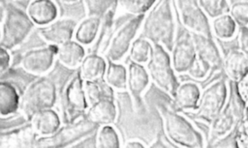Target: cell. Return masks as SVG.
<instances>
[{
  "label": "cell",
  "instance_id": "6da1fadb",
  "mask_svg": "<svg viewBox=\"0 0 248 148\" xmlns=\"http://www.w3.org/2000/svg\"><path fill=\"white\" fill-rule=\"evenodd\" d=\"M141 37L170 51L176 39V20L172 0H160L152 7L141 24Z\"/></svg>",
  "mask_w": 248,
  "mask_h": 148
},
{
  "label": "cell",
  "instance_id": "7a4b0ae2",
  "mask_svg": "<svg viewBox=\"0 0 248 148\" xmlns=\"http://www.w3.org/2000/svg\"><path fill=\"white\" fill-rule=\"evenodd\" d=\"M167 137L176 146L199 148L206 145L202 133L194 124L174 108L159 106Z\"/></svg>",
  "mask_w": 248,
  "mask_h": 148
},
{
  "label": "cell",
  "instance_id": "3957f363",
  "mask_svg": "<svg viewBox=\"0 0 248 148\" xmlns=\"http://www.w3.org/2000/svg\"><path fill=\"white\" fill-rule=\"evenodd\" d=\"M57 102L56 84L49 78L41 76L24 89L19 101V110L27 119L39 110L51 108Z\"/></svg>",
  "mask_w": 248,
  "mask_h": 148
},
{
  "label": "cell",
  "instance_id": "277c9868",
  "mask_svg": "<svg viewBox=\"0 0 248 148\" xmlns=\"http://www.w3.org/2000/svg\"><path fill=\"white\" fill-rule=\"evenodd\" d=\"M34 27L26 12L14 5H7L1 25L0 45L8 50L16 48L29 37Z\"/></svg>",
  "mask_w": 248,
  "mask_h": 148
},
{
  "label": "cell",
  "instance_id": "5b68a950",
  "mask_svg": "<svg viewBox=\"0 0 248 148\" xmlns=\"http://www.w3.org/2000/svg\"><path fill=\"white\" fill-rule=\"evenodd\" d=\"M146 70L151 81L172 98L179 82L172 68L169 50L161 44H153Z\"/></svg>",
  "mask_w": 248,
  "mask_h": 148
},
{
  "label": "cell",
  "instance_id": "8992f818",
  "mask_svg": "<svg viewBox=\"0 0 248 148\" xmlns=\"http://www.w3.org/2000/svg\"><path fill=\"white\" fill-rule=\"evenodd\" d=\"M229 98L227 81L220 78L202 90L198 106L192 110L194 119L210 124L225 107Z\"/></svg>",
  "mask_w": 248,
  "mask_h": 148
},
{
  "label": "cell",
  "instance_id": "52a82bcc",
  "mask_svg": "<svg viewBox=\"0 0 248 148\" xmlns=\"http://www.w3.org/2000/svg\"><path fill=\"white\" fill-rule=\"evenodd\" d=\"M242 118H244V106L234 86L232 92L229 94L225 107L209 124V141L211 143H215L218 140L226 137L233 130H235L237 124Z\"/></svg>",
  "mask_w": 248,
  "mask_h": 148
},
{
  "label": "cell",
  "instance_id": "ba28073f",
  "mask_svg": "<svg viewBox=\"0 0 248 148\" xmlns=\"http://www.w3.org/2000/svg\"><path fill=\"white\" fill-rule=\"evenodd\" d=\"M100 126L87 118H82L74 123L60 127L49 136H40L36 139L34 147H65L74 145L75 142L92 134Z\"/></svg>",
  "mask_w": 248,
  "mask_h": 148
},
{
  "label": "cell",
  "instance_id": "9c48e42d",
  "mask_svg": "<svg viewBox=\"0 0 248 148\" xmlns=\"http://www.w3.org/2000/svg\"><path fill=\"white\" fill-rule=\"evenodd\" d=\"M144 16L145 15H133L112 34L104 50V57L108 62H120L126 56L141 27Z\"/></svg>",
  "mask_w": 248,
  "mask_h": 148
},
{
  "label": "cell",
  "instance_id": "30bf717a",
  "mask_svg": "<svg viewBox=\"0 0 248 148\" xmlns=\"http://www.w3.org/2000/svg\"><path fill=\"white\" fill-rule=\"evenodd\" d=\"M88 107L89 103L83 89V79L78 72L69 80L62 95L63 121L69 124L84 118Z\"/></svg>",
  "mask_w": 248,
  "mask_h": 148
},
{
  "label": "cell",
  "instance_id": "8fae6325",
  "mask_svg": "<svg viewBox=\"0 0 248 148\" xmlns=\"http://www.w3.org/2000/svg\"><path fill=\"white\" fill-rule=\"evenodd\" d=\"M179 19L187 31L212 36L209 18L202 10L198 0H174Z\"/></svg>",
  "mask_w": 248,
  "mask_h": 148
},
{
  "label": "cell",
  "instance_id": "7c38bea8",
  "mask_svg": "<svg viewBox=\"0 0 248 148\" xmlns=\"http://www.w3.org/2000/svg\"><path fill=\"white\" fill-rule=\"evenodd\" d=\"M56 45L48 44L27 50L20 59L21 69L33 75H44L54 65L57 52Z\"/></svg>",
  "mask_w": 248,
  "mask_h": 148
},
{
  "label": "cell",
  "instance_id": "4fadbf2b",
  "mask_svg": "<svg viewBox=\"0 0 248 148\" xmlns=\"http://www.w3.org/2000/svg\"><path fill=\"white\" fill-rule=\"evenodd\" d=\"M170 55L174 72L178 74H186L197 59V52L189 31L175 39Z\"/></svg>",
  "mask_w": 248,
  "mask_h": 148
},
{
  "label": "cell",
  "instance_id": "5bb4252c",
  "mask_svg": "<svg viewBox=\"0 0 248 148\" xmlns=\"http://www.w3.org/2000/svg\"><path fill=\"white\" fill-rule=\"evenodd\" d=\"M77 22L71 17L57 18L38 29V34L48 44L59 46L74 38Z\"/></svg>",
  "mask_w": 248,
  "mask_h": 148
},
{
  "label": "cell",
  "instance_id": "9a60e30c",
  "mask_svg": "<svg viewBox=\"0 0 248 148\" xmlns=\"http://www.w3.org/2000/svg\"><path fill=\"white\" fill-rule=\"evenodd\" d=\"M191 36L197 57L209 65L211 70H219L222 68L223 55L215 41L212 39V36L201 33H191Z\"/></svg>",
  "mask_w": 248,
  "mask_h": 148
},
{
  "label": "cell",
  "instance_id": "2e32d148",
  "mask_svg": "<svg viewBox=\"0 0 248 148\" xmlns=\"http://www.w3.org/2000/svg\"><path fill=\"white\" fill-rule=\"evenodd\" d=\"M150 76L143 64L131 61L127 67V90L129 91L134 104H140L142 94L148 88Z\"/></svg>",
  "mask_w": 248,
  "mask_h": 148
},
{
  "label": "cell",
  "instance_id": "e0dca14e",
  "mask_svg": "<svg viewBox=\"0 0 248 148\" xmlns=\"http://www.w3.org/2000/svg\"><path fill=\"white\" fill-rule=\"evenodd\" d=\"M37 26H46L58 18L59 9L54 0H30L25 10Z\"/></svg>",
  "mask_w": 248,
  "mask_h": 148
},
{
  "label": "cell",
  "instance_id": "ac0fdd59",
  "mask_svg": "<svg viewBox=\"0 0 248 148\" xmlns=\"http://www.w3.org/2000/svg\"><path fill=\"white\" fill-rule=\"evenodd\" d=\"M201 93V87L194 81L187 80L179 83L172 96L174 109L180 111L195 110L198 106Z\"/></svg>",
  "mask_w": 248,
  "mask_h": 148
},
{
  "label": "cell",
  "instance_id": "d6986e66",
  "mask_svg": "<svg viewBox=\"0 0 248 148\" xmlns=\"http://www.w3.org/2000/svg\"><path fill=\"white\" fill-rule=\"evenodd\" d=\"M28 122L38 137L49 136L61 127V118L53 107L37 111Z\"/></svg>",
  "mask_w": 248,
  "mask_h": 148
},
{
  "label": "cell",
  "instance_id": "ffe728a7",
  "mask_svg": "<svg viewBox=\"0 0 248 148\" xmlns=\"http://www.w3.org/2000/svg\"><path fill=\"white\" fill-rule=\"evenodd\" d=\"M117 116L118 110L113 98H103L89 104L85 114V118L99 126L113 124Z\"/></svg>",
  "mask_w": 248,
  "mask_h": 148
},
{
  "label": "cell",
  "instance_id": "44dd1931",
  "mask_svg": "<svg viewBox=\"0 0 248 148\" xmlns=\"http://www.w3.org/2000/svg\"><path fill=\"white\" fill-rule=\"evenodd\" d=\"M222 69L232 81H239L248 74V55L240 49L229 50L223 57Z\"/></svg>",
  "mask_w": 248,
  "mask_h": 148
},
{
  "label": "cell",
  "instance_id": "7402d4cb",
  "mask_svg": "<svg viewBox=\"0 0 248 148\" xmlns=\"http://www.w3.org/2000/svg\"><path fill=\"white\" fill-rule=\"evenodd\" d=\"M15 129V128H14ZM0 133V147H34L38 138L30 124L21 126L17 130Z\"/></svg>",
  "mask_w": 248,
  "mask_h": 148
},
{
  "label": "cell",
  "instance_id": "603a6c76",
  "mask_svg": "<svg viewBox=\"0 0 248 148\" xmlns=\"http://www.w3.org/2000/svg\"><path fill=\"white\" fill-rule=\"evenodd\" d=\"M85 55L84 45L76 40H71L57 47L56 59L64 67L75 70L79 67Z\"/></svg>",
  "mask_w": 248,
  "mask_h": 148
},
{
  "label": "cell",
  "instance_id": "cb8c5ba5",
  "mask_svg": "<svg viewBox=\"0 0 248 148\" xmlns=\"http://www.w3.org/2000/svg\"><path fill=\"white\" fill-rule=\"evenodd\" d=\"M108 67L107 59L98 53H89L85 55L79 65L78 74L83 81L99 80L105 75Z\"/></svg>",
  "mask_w": 248,
  "mask_h": 148
},
{
  "label": "cell",
  "instance_id": "d4e9b609",
  "mask_svg": "<svg viewBox=\"0 0 248 148\" xmlns=\"http://www.w3.org/2000/svg\"><path fill=\"white\" fill-rule=\"evenodd\" d=\"M102 18L103 17L98 15H88L79 23L77 24L74 39L84 46L91 45L99 35Z\"/></svg>",
  "mask_w": 248,
  "mask_h": 148
},
{
  "label": "cell",
  "instance_id": "484cf974",
  "mask_svg": "<svg viewBox=\"0 0 248 148\" xmlns=\"http://www.w3.org/2000/svg\"><path fill=\"white\" fill-rule=\"evenodd\" d=\"M20 96L10 82L0 80V117L13 116L19 110Z\"/></svg>",
  "mask_w": 248,
  "mask_h": 148
},
{
  "label": "cell",
  "instance_id": "4316f807",
  "mask_svg": "<svg viewBox=\"0 0 248 148\" xmlns=\"http://www.w3.org/2000/svg\"><path fill=\"white\" fill-rule=\"evenodd\" d=\"M210 29L215 38L222 41H228L235 36L237 25L229 14H225L211 19Z\"/></svg>",
  "mask_w": 248,
  "mask_h": 148
},
{
  "label": "cell",
  "instance_id": "83f0119b",
  "mask_svg": "<svg viewBox=\"0 0 248 148\" xmlns=\"http://www.w3.org/2000/svg\"><path fill=\"white\" fill-rule=\"evenodd\" d=\"M104 80L113 90L127 89V68L119 62H108Z\"/></svg>",
  "mask_w": 248,
  "mask_h": 148
},
{
  "label": "cell",
  "instance_id": "f1b7e54d",
  "mask_svg": "<svg viewBox=\"0 0 248 148\" xmlns=\"http://www.w3.org/2000/svg\"><path fill=\"white\" fill-rule=\"evenodd\" d=\"M83 89L89 104L103 98H113V89L104 79L83 81Z\"/></svg>",
  "mask_w": 248,
  "mask_h": 148
},
{
  "label": "cell",
  "instance_id": "f546056e",
  "mask_svg": "<svg viewBox=\"0 0 248 148\" xmlns=\"http://www.w3.org/2000/svg\"><path fill=\"white\" fill-rule=\"evenodd\" d=\"M120 145L119 134L111 125H103L98 128L95 139L96 147L117 148L120 147Z\"/></svg>",
  "mask_w": 248,
  "mask_h": 148
},
{
  "label": "cell",
  "instance_id": "4dcf8cb0",
  "mask_svg": "<svg viewBox=\"0 0 248 148\" xmlns=\"http://www.w3.org/2000/svg\"><path fill=\"white\" fill-rule=\"evenodd\" d=\"M153 44L143 37L135 39L129 49L130 60L139 64H146L152 50Z\"/></svg>",
  "mask_w": 248,
  "mask_h": 148
},
{
  "label": "cell",
  "instance_id": "1f68e13d",
  "mask_svg": "<svg viewBox=\"0 0 248 148\" xmlns=\"http://www.w3.org/2000/svg\"><path fill=\"white\" fill-rule=\"evenodd\" d=\"M157 0H116L118 8L132 15H145L156 3Z\"/></svg>",
  "mask_w": 248,
  "mask_h": 148
},
{
  "label": "cell",
  "instance_id": "d6a6232c",
  "mask_svg": "<svg viewBox=\"0 0 248 148\" xmlns=\"http://www.w3.org/2000/svg\"><path fill=\"white\" fill-rule=\"evenodd\" d=\"M199 4L208 18H215L229 13V0H198Z\"/></svg>",
  "mask_w": 248,
  "mask_h": 148
},
{
  "label": "cell",
  "instance_id": "836d02e7",
  "mask_svg": "<svg viewBox=\"0 0 248 148\" xmlns=\"http://www.w3.org/2000/svg\"><path fill=\"white\" fill-rule=\"evenodd\" d=\"M229 15L238 27L248 26V0H237L231 4Z\"/></svg>",
  "mask_w": 248,
  "mask_h": 148
},
{
  "label": "cell",
  "instance_id": "e575fe53",
  "mask_svg": "<svg viewBox=\"0 0 248 148\" xmlns=\"http://www.w3.org/2000/svg\"><path fill=\"white\" fill-rule=\"evenodd\" d=\"M88 15L104 17L116 0H83Z\"/></svg>",
  "mask_w": 248,
  "mask_h": 148
},
{
  "label": "cell",
  "instance_id": "d590c367",
  "mask_svg": "<svg viewBox=\"0 0 248 148\" xmlns=\"http://www.w3.org/2000/svg\"><path fill=\"white\" fill-rule=\"evenodd\" d=\"M210 71H211L210 66L197 57V59L195 60V62L193 63V65L190 67V69L186 74L193 79L202 80L208 76V74H210Z\"/></svg>",
  "mask_w": 248,
  "mask_h": 148
},
{
  "label": "cell",
  "instance_id": "8d00e7d4",
  "mask_svg": "<svg viewBox=\"0 0 248 148\" xmlns=\"http://www.w3.org/2000/svg\"><path fill=\"white\" fill-rule=\"evenodd\" d=\"M233 139L236 147L248 148V117L242 118L237 124Z\"/></svg>",
  "mask_w": 248,
  "mask_h": 148
},
{
  "label": "cell",
  "instance_id": "74e56055",
  "mask_svg": "<svg viewBox=\"0 0 248 148\" xmlns=\"http://www.w3.org/2000/svg\"><path fill=\"white\" fill-rule=\"evenodd\" d=\"M235 89L244 106V117H248V74L235 82Z\"/></svg>",
  "mask_w": 248,
  "mask_h": 148
},
{
  "label": "cell",
  "instance_id": "f35d334b",
  "mask_svg": "<svg viewBox=\"0 0 248 148\" xmlns=\"http://www.w3.org/2000/svg\"><path fill=\"white\" fill-rule=\"evenodd\" d=\"M25 122H28L27 119L21 114V116L17 117H0V131L14 129L17 126H21Z\"/></svg>",
  "mask_w": 248,
  "mask_h": 148
},
{
  "label": "cell",
  "instance_id": "ab89813d",
  "mask_svg": "<svg viewBox=\"0 0 248 148\" xmlns=\"http://www.w3.org/2000/svg\"><path fill=\"white\" fill-rule=\"evenodd\" d=\"M11 67V55L9 50L0 45V77L3 76Z\"/></svg>",
  "mask_w": 248,
  "mask_h": 148
},
{
  "label": "cell",
  "instance_id": "60d3db41",
  "mask_svg": "<svg viewBox=\"0 0 248 148\" xmlns=\"http://www.w3.org/2000/svg\"><path fill=\"white\" fill-rule=\"evenodd\" d=\"M238 49L248 55V26L239 27L237 32Z\"/></svg>",
  "mask_w": 248,
  "mask_h": 148
},
{
  "label": "cell",
  "instance_id": "b9f144b4",
  "mask_svg": "<svg viewBox=\"0 0 248 148\" xmlns=\"http://www.w3.org/2000/svg\"><path fill=\"white\" fill-rule=\"evenodd\" d=\"M124 147H130V148H141L145 147V144L138 139H131L128 142L125 143Z\"/></svg>",
  "mask_w": 248,
  "mask_h": 148
},
{
  "label": "cell",
  "instance_id": "7bdbcfd3",
  "mask_svg": "<svg viewBox=\"0 0 248 148\" xmlns=\"http://www.w3.org/2000/svg\"><path fill=\"white\" fill-rule=\"evenodd\" d=\"M60 1L65 3V4H72V3H75V2H77L78 0H60Z\"/></svg>",
  "mask_w": 248,
  "mask_h": 148
},
{
  "label": "cell",
  "instance_id": "ee69618b",
  "mask_svg": "<svg viewBox=\"0 0 248 148\" xmlns=\"http://www.w3.org/2000/svg\"><path fill=\"white\" fill-rule=\"evenodd\" d=\"M11 0H0V3H8L10 2Z\"/></svg>",
  "mask_w": 248,
  "mask_h": 148
},
{
  "label": "cell",
  "instance_id": "f6af8a7d",
  "mask_svg": "<svg viewBox=\"0 0 248 148\" xmlns=\"http://www.w3.org/2000/svg\"><path fill=\"white\" fill-rule=\"evenodd\" d=\"M1 35H2V32H1V26H0V41H1Z\"/></svg>",
  "mask_w": 248,
  "mask_h": 148
}]
</instances>
